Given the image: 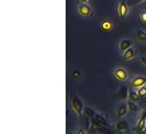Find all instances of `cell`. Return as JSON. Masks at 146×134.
Instances as JSON below:
<instances>
[{
    "label": "cell",
    "instance_id": "cell-1",
    "mask_svg": "<svg viewBox=\"0 0 146 134\" xmlns=\"http://www.w3.org/2000/svg\"><path fill=\"white\" fill-rule=\"evenodd\" d=\"M71 107H72V110H74V113H75L76 115H79V117L83 115L84 106H83L82 99H79V97H76V95L71 97Z\"/></svg>",
    "mask_w": 146,
    "mask_h": 134
},
{
    "label": "cell",
    "instance_id": "cell-2",
    "mask_svg": "<svg viewBox=\"0 0 146 134\" xmlns=\"http://www.w3.org/2000/svg\"><path fill=\"white\" fill-rule=\"evenodd\" d=\"M113 76H114L118 82H125V80H127V78H129V72L125 70L123 67H117L114 70V72H113Z\"/></svg>",
    "mask_w": 146,
    "mask_h": 134
},
{
    "label": "cell",
    "instance_id": "cell-3",
    "mask_svg": "<svg viewBox=\"0 0 146 134\" xmlns=\"http://www.w3.org/2000/svg\"><path fill=\"white\" fill-rule=\"evenodd\" d=\"M129 8H130V5H129V3H126V0H121L119 5H118V16H119V19H125L127 16Z\"/></svg>",
    "mask_w": 146,
    "mask_h": 134
},
{
    "label": "cell",
    "instance_id": "cell-4",
    "mask_svg": "<svg viewBox=\"0 0 146 134\" xmlns=\"http://www.w3.org/2000/svg\"><path fill=\"white\" fill-rule=\"evenodd\" d=\"M78 13L82 18H90L93 15V8L89 4H79L78 7Z\"/></svg>",
    "mask_w": 146,
    "mask_h": 134
},
{
    "label": "cell",
    "instance_id": "cell-5",
    "mask_svg": "<svg viewBox=\"0 0 146 134\" xmlns=\"http://www.w3.org/2000/svg\"><path fill=\"white\" fill-rule=\"evenodd\" d=\"M145 85H146V76H143V75L135 76L130 82V87L131 89H139V87H142V86H145Z\"/></svg>",
    "mask_w": 146,
    "mask_h": 134
},
{
    "label": "cell",
    "instance_id": "cell-6",
    "mask_svg": "<svg viewBox=\"0 0 146 134\" xmlns=\"http://www.w3.org/2000/svg\"><path fill=\"white\" fill-rule=\"evenodd\" d=\"M99 28H101L102 32H105V34H109L114 30V23L111 22L110 19H105V20H102L101 24H99Z\"/></svg>",
    "mask_w": 146,
    "mask_h": 134
},
{
    "label": "cell",
    "instance_id": "cell-7",
    "mask_svg": "<svg viewBox=\"0 0 146 134\" xmlns=\"http://www.w3.org/2000/svg\"><path fill=\"white\" fill-rule=\"evenodd\" d=\"M135 55H137V51L130 47V48L126 50V51L123 52V55H122V59H123L125 62H129V60H133V59L135 58Z\"/></svg>",
    "mask_w": 146,
    "mask_h": 134
},
{
    "label": "cell",
    "instance_id": "cell-8",
    "mask_svg": "<svg viewBox=\"0 0 146 134\" xmlns=\"http://www.w3.org/2000/svg\"><path fill=\"white\" fill-rule=\"evenodd\" d=\"M127 105H121L119 107H118V110H117V117H118V118H122V117H125L126 115V114H127Z\"/></svg>",
    "mask_w": 146,
    "mask_h": 134
},
{
    "label": "cell",
    "instance_id": "cell-9",
    "mask_svg": "<svg viewBox=\"0 0 146 134\" xmlns=\"http://www.w3.org/2000/svg\"><path fill=\"white\" fill-rule=\"evenodd\" d=\"M145 126H146V114H142L141 118H139V121H138V125L135 126V131L137 130H143L145 129Z\"/></svg>",
    "mask_w": 146,
    "mask_h": 134
},
{
    "label": "cell",
    "instance_id": "cell-10",
    "mask_svg": "<svg viewBox=\"0 0 146 134\" xmlns=\"http://www.w3.org/2000/svg\"><path fill=\"white\" fill-rule=\"evenodd\" d=\"M130 47H131V40H129V39H123L119 43V50L122 51V52H125V51L129 50Z\"/></svg>",
    "mask_w": 146,
    "mask_h": 134
},
{
    "label": "cell",
    "instance_id": "cell-11",
    "mask_svg": "<svg viewBox=\"0 0 146 134\" xmlns=\"http://www.w3.org/2000/svg\"><path fill=\"white\" fill-rule=\"evenodd\" d=\"M115 127H117L118 131H126V130H129V123L127 122H125V121H119Z\"/></svg>",
    "mask_w": 146,
    "mask_h": 134
},
{
    "label": "cell",
    "instance_id": "cell-12",
    "mask_svg": "<svg viewBox=\"0 0 146 134\" xmlns=\"http://www.w3.org/2000/svg\"><path fill=\"white\" fill-rule=\"evenodd\" d=\"M129 99H131V101H134V102H138V101L141 99V97H139L138 91L131 90V91H129Z\"/></svg>",
    "mask_w": 146,
    "mask_h": 134
},
{
    "label": "cell",
    "instance_id": "cell-13",
    "mask_svg": "<svg viewBox=\"0 0 146 134\" xmlns=\"http://www.w3.org/2000/svg\"><path fill=\"white\" fill-rule=\"evenodd\" d=\"M135 36H137V39L139 40V42H146V32L143 31V30H138Z\"/></svg>",
    "mask_w": 146,
    "mask_h": 134
},
{
    "label": "cell",
    "instance_id": "cell-14",
    "mask_svg": "<svg viewBox=\"0 0 146 134\" xmlns=\"http://www.w3.org/2000/svg\"><path fill=\"white\" fill-rule=\"evenodd\" d=\"M127 109H129V111H131V113H135L138 110V107H137V105H135V102L134 101H127Z\"/></svg>",
    "mask_w": 146,
    "mask_h": 134
},
{
    "label": "cell",
    "instance_id": "cell-15",
    "mask_svg": "<svg viewBox=\"0 0 146 134\" xmlns=\"http://www.w3.org/2000/svg\"><path fill=\"white\" fill-rule=\"evenodd\" d=\"M138 20H139L141 24H145L146 26V9H143V11L139 12V15H138Z\"/></svg>",
    "mask_w": 146,
    "mask_h": 134
},
{
    "label": "cell",
    "instance_id": "cell-16",
    "mask_svg": "<svg viewBox=\"0 0 146 134\" xmlns=\"http://www.w3.org/2000/svg\"><path fill=\"white\" fill-rule=\"evenodd\" d=\"M118 95H119L122 99H127L129 97V93H127V87H121V91L118 93Z\"/></svg>",
    "mask_w": 146,
    "mask_h": 134
},
{
    "label": "cell",
    "instance_id": "cell-17",
    "mask_svg": "<svg viewBox=\"0 0 146 134\" xmlns=\"http://www.w3.org/2000/svg\"><path fill=\"white\" fill-rule=\"evenodd\" d=\"M95 114H97V113H95V110H93L91 107H84V115L90 117V118H93Z\"/></svg>",
    "mask_w": 146,
    "mask_h": 134
},
{
    "label": "cell",
    "instance_id": "cell-18",
    "mask_svg": "<svg viewBox=\"0 0 146 134\" xmlns=\"http://www.w3.org/2000/svg\"><path fill=\"white\" fill-rule=\"evenodd\" d=\"M95 118H98V119L101 121V123H102V126H109V122H107L106 121V118H105V117L103 115H101V114H95Z\"/></svg>",
    "mask_w": 146,
    "mask_h": 134
},
{
    "label": "cell",
    "instance_id": "cell-19",
    "mask_svg": "<svg viewBox=\"0 0 146 134\" xmlns=\"http://www.w3.org/2000/svg\"><path fill=\"white\" fill-rule=\"evenodd\" d=\"M138 94H139L141 99L146 98V87H145V86H142V87H139V89H138Z\"/></svg>",
    "mask_w": 146,
    "mask_h": 134
},
{
    "label": "cell",
    "instance_id": "cell-20",
    "mask_svg": "<svg viewBox=\"0 0 146 134\" xmlns=\"http://www.w3.org/2000/svg\"><path fill=\"white\" fill-rule=\"evenodd\" d=\"M91 125L95 126V127H98V126H102V123H101V121L98 119V118L93 117V118H91Z\"/></svg>",
    "mask_w": 146,
    "mask_h": 134
},
{
    "label": "cell",
    "instance_id": "cell-21",
    "mask_svg": "<svg viewBox=\"0 0 146 134\" xmlns=\"http://www.w3.org/2000/svg\"><path fill=\"white\" fill-rule=\"evenodd\" d=\"M89 118H90V117H87V115H86V118H84V125H86V129H89V126H90V122H89Z\"/></svg>",
    "mask_w": 146,
    "mask_h": 134
},
{
    "label": "cell",
    "instance_id": "cell-22",
    "mask_svg": "<svg viewBox=\"0 0 146 134\" xmlns=\"http://www.w3.org/2000/svg\"><path fill=\"white\" fill-rule=\"evenodd\" d=\"M141 63L146 67V56H141Z\"/></svg>",
    "mask_w": 146,
    "mask_h": 134
},
{
    "label": "cell",
    "instance_id": "cell-23",
    "mask_svg": "<svg viewBox=\"0 0 146 134\" xmlns=\"http://www.w3.org/2000/svg\"><path fill=\"white\" fill-rule=\"evenodd\" d=\"M89 1L90 0H78V3H79V4H87Z\"/></svg>",
    "mask_w": 146,
    "mask_h": 134
},
{
    "label": "cell",
    "instance_id": "cell-24",
    "mask_svg": "<svg viewBox=\"0 0 146 134\" xmlns=\"http://www.w3.org/2000/svg\"><path fill=\"white\" fill-rule=\"evenodd\" d=\"M72 75H74V76H79V75H80V72H79V71H75L74 74H72Z\"/></svg>",
    "mask_w": 146,
    "mask_h": 134
},
{
    "label": "cell",
    "instance_id": "cell-25",
    "mask_svg": "<svg viewBox=\"0 0 146 134\" xmlns=\"http://www.w3.org/2000/svg\"><path fill=\"white\" fill-rule=\"evenodd\" d=\"M76 133H78V134H80V133H84V130H83V129H79V130H78V131H76Z\"/></svg>",
    "mask_w": 146,
    "mask_h": 134
},
{
    "label": "cell",
    "instance_id": "cell-26",
    "mask_svg": "<svg viewBox=\"0 0 146 134\" xmlns=\"http://www.w3.org/2000/svg\"><path fill=\"white\" fill-rule=\"evenodd\" d=\"M142 1H145V0H135L134 3H142Z\"/></svg>",
    "mask_w": 146,
    "mask_h": 134
},
{
    "label": "cell",
    "instance_id": "cell-27",
    "mask_svg": "<svg viewBox=\"0 0 146 134\" xmlns=\"http://www.w3.org/2000/svg\"><path fill=\"white\" fill-rule=\"evenodd\" d=\"M143 131H145V133H146V126H145V129H143Z\"/></svg>",
    "mask_w": 146,
    "mask_h": 134
}]
</instances>
